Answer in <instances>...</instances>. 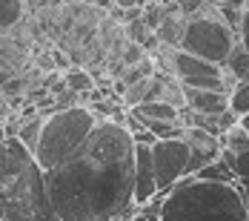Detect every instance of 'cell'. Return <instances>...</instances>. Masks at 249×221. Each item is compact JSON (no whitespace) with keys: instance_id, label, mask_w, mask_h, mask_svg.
<instances>
[{"instance_id":"3957f363","label":"cell","mask_w":249,"mask_h":221,"mask_svg":"<svg viewBox=\"0 0 249 221\" xmlns=\"http://www.w3.org/2000/svg\"><path fill=\"white\" fill-rule=\"evenodd\" d=\"M160 221H249L247 196L238 184L186 175L169 187L160 204Z\"/></svg>"},{"instance_id":"d6986e66","label":"cell","mask_w":249,"mask_h":221,"mask_svg":"<svg viewBox=\"0 0 249 221\" xmlns=\"http://www.w3.org/2000/svg\"><path fill=\"white\" fill-rule=\"evenodd\" d=\"M149 78H152V75H149ZM149 78H141V80L129 83L124 92H121V100H124L126 109H132V106H138L141 100H146V92H149Z\"/></svg>"},{"instance_id":"f1b7e54d","label":"cell","mask_w":249,"mask_h":221,"mask_svg":"<svg viewBox=\"0 0 249 221\" xmlns=\"http://www.w3.org/2000/svg\"><path fill=\"white\" fill-rule=\"evenodd\" d=\"M3 141H6V132H3V123H0V147H3Z\"/></svg>"},{"instance_id":"ac0fdd59","label":"cell","mask_w":249,"mask_h":221,"mask_svg":"<svg viewBox=\"0 0 249 221\" xmlns=\"http://www.w3.org/2000/svg\"><path fill=\"white\" fill-rule=\"evenodd\" d=\"M63 80H66V86L72 92H77V95H83V92H89L95 86V78L86 72V69H80V66H69L66 75H63Z\"/></svg>"},{"instance_id":"ffe728a7","label":"cell","mask_w":249,"mask_h":221,"mask_svg":"<svg viewBox=\"0 0 249 221\" xmlns=\"http://www.w3.org/2000/svg\"><path fill=\"white\" fill-rule=\"evenodd\" d=\"M229 109H232L235 115L249 112V78L247 80H238V83L232 86V92H229Z\"/></svg>"},{"instance_id":"44dd1931","label":"cell","mask_w":249,"mask_h":221,"mask_svg":"<svg viewBox=\"0 0 249 221\" xmlns=\"http://www.w3.org/2000/svg\"><path fill=\"white\" fill-rule=\"evenodd\" d=\"M152 35H155V32L143 23V18H135V20L124 23V38H126V40H132V43H141V46H143Z\"/></svg>"},{"instance_id":"8992f818","label":"cell","mask_w":249,"mask_h":221,"mask_svg":"<svg viewBox=\"0 0 249 221\" xmlns=\"http://www.w3.org/2000/svg\"><path fill=\"white\" fill-rule=\"evenodd\" d=\"M152 155V170H155V181L158 190H169L186 175V161H189V147L183 138H163L155 141L149 147Z\"/></svg>"},{"instance_id":"603a6c76","label":"cell","mask_w":249,"mask_h":221,"mask_svg":"<svg viewBox=\"0 0 249 221\" xmlns=\"http://www.w3.org/2000/svg\"><path fill=\"white\" fill-rule=\"evenodd\" d=\"M238 43L249 52V12H244V18H241V26H238Z\"/></svg>"},{"instance_id":"52a82bcc","label":"cell","mask_w":249,"mask_h":221,"mask_svg":"<svg viewBox=\"0 0 249 221\" xmlns=\"http://www.w3.org/2000/svg\"><path fill=\"white\" fill-rule=\"evenodd\" d=\"M180 138H183L186 147H189L186 175H195L200 167H206L209 161H215L218 152H221V138L212 135V132H206V129H200V126H183ZM186 175H183V178H186Z\"/></svg>"},{"instance_id":"5bb4252c","label":"cell","mask_w":249,"mask_h":221,"mask_svg":"<svg viewBox=\"0 0 249 221\" xmlns=\"http://www.w3.org/2000/svg\"><path fill=\"white\" fill-rule=\"evenodd\" d=\"M141 123L149 129L158 141H163V138H180V132H183V121H180V118H175V121H160V118H141Z\"/></svg>"},{"instance_id":"2e32d148","label":"cell","mask_w":249,"mask_h":221,"mask_svg":"<svg viewBox=\"0 0 249 221\" xmlns=\"http://www.w3.org/2000/svg\"><path fill=\"white\" fill-rule=\"evenodd\" d=\"M26 6L23 0H0V29H15V26L23 20Z\"/></svg>"},{"instance_id":"9c48e42d","label":"cell","mask_w":249,"mask_h":221,"mask_svg":"<svg viewBox=\"0 0 249 221\" xmlns=\"http://www.w3.org/2000/svg\"><path fill=\"white\" fill-rule=\"evenodd\" d=\"M183 29H186V15L178 9L175 0H166V3H163V20H160V26L155 29L160 46H166V49H180Z\"/></svg>"},{"instance_id":"7402d4cb","label":"cell","mask_w":249,"mask_h":221,"mask_svg":"<svg viewBox=\"0 0 249 221\" xmlns=\"http://www.w3.org/2000/svg\"><path fill=\"white\" fill-rule=\"evenodd\" d=\"M232 172H235L238 187L249 193V149H244V152H235V167H232Z\"/></svg>"},{"instance_id":"d4e9b609","label":"cell","mask_w":249,"mask_h":221,"mask_svg":"<svg viewBox=\"0 0 249 221\" xmlns=\"http://www.w3.org/2000/svg\"><path fill=\"white\" fill-rule=\"evenodd\" d=\"M52 63H54V66H60V69H69V60H66V52L54 49V52H52Z\"/></svg>"},{"instance_id":"7c38bea8","label":"cell","mask_w":249,"mask_h":221,"mask_svg":"<svg viewBox=\"0 0 249 221\" xmlns=\"http://www.w3.org/2000/svg\"><path fill=\"white\" fill-rule=\"evenodd\" d=\"M132 112L138 118H160V121H175L180 109H175L166 100H141L138 106H132Z\"/></svg>"},{"instance_id":"484cf974","label":"cell","mask_w":249,"mask_h":221,"mask_svg":"<svg viewBox=\"0 0 249 221\" xmlns=\"http://www.w3.org/2000/svg\"><path fill=\"white\" fill-rule=\"evenodd\" d=\"M129 221H160V216H158V213H141V210H138Z\"/></svg>"},{"instance_id":"9a60e30c","label":"cell","mask_w":249,"mask_h":221,"mask_svg":"<svg viewBox=\"0 0 249 221\" xmlns=\"http://www.w3.org/2000/svg\"><path fill=\"white\" fill-rule=\"evenodd\" d=\"M195 178H200V181H221V184H238V181H235V172L229 170L221 158H215V161H209L206 167H200V170L195 172Z\"/></svg>"},{"instance_id":"e0dca14e","label":"cell","mask_w":249,"mask_h":221,"mask_svg":"<svg viewBox=\"0 0 249 221\" xmlns=\"http://www.w3.org/2000/svg\"><path fill=\"white\" fill-rule=\"evenodd\" d=\"M221 147H229L232 152H244V149H249V129L235 121L224 135H221Z\"/></svg>"},{"instance_id":"cb8c5ba5","label":"cell","mask_w":249,"mask_h":221,"mask_svg":"<svg viewBox=\"0 0 249 221\" xmlns=\"http://www.w3.org/2000/svg\"><path fill=\"white\" fill-rule=\"evenodd\" d=\"M132 141H135V144H146V147H152V144H155L158 138H155V135H152L149 129L143 126V129H138V132H132Z\"/></svg>"},{"instance_id":"4316f807","label":"cell","mask_w":249,"mask_h":221,"mask_svg":"<svg viewBox=\"0 0 249 221\" xmlns=\"http://www.w3.org/2000/svg\"><path fill=\"white\" fill-rule=\"evenodd\" d=\"M146 0H115V6H121V9H129V6H143Z\"/></svg>"},{"instance_id":"f546056e","label":"cell","mask_w":249,"mask_h":221,"mask_svg":"<svg viewBox=\"0 0 249 221\" xmlns=\"http://www.w3.org/2000/svg\"><path fill=\"white\" fill-rule=\"evenodd\" d=\"M244 12H249V0H244Z\"/></svg>"},{"instance_id":"8fae6325","label":"cell","mask_w":249,"mask_h":221,"mask_svg":"<svg viewBox=\"0 0 249 221\" xmlns=\"http://www.w3.org/2000/svg\"><path fill=\"white\" fill-rule=\"evenodd\" d=\"M221 66H224L235 80H247V78H249V52L235 40V43H232V49H229V55H226V60L221 63Z\"/></svg>"},{"instance_id":"277c9868","label":"cell","mask_w":249,"mask_h":221,"mask_svg":"<svg viewBox=\"0 0 249 221\" xmlns=\"http://www.w3.org/2000/svg\"><path fill=\"white\" fill-rule=\"evenodd\" d=\"M95 123H98V118L89 106L72 103L66 109H54L43 118V129H40L37 147L32 155L37 158V164L43 170H52L80 147V141L92 132Z\"/></svg>"},{"instance_id":"83f0119b","label":"cell","mask_w":249,"mask_h":221,"mask_svg":"<svg viewBox=\"0 0 249 221\" xmlns=\"http://www.w3.org/2000/svg\"><path fill=\"white\" fill-rule=\"evenodd\" d=\"M238 123H241V126H247V129H249V112H244V115H238Z\"/></svg>"},{"instance_id":"ba28073f","label":"cell","mask_w":249,"mask_h":221,"mask_svg":"<svg viewBox=\"0 0 249 221\" xmlns=\"http://www.w3.org/2000/svg\"><path fill=\"white\" fill-rule=\"evenodd\" d=\"M155 190H158V181H155V170H152L149 147L135 144V170H132V201H135V207L149 201Z\"/></svg>"},{"instance_id":"30bf717a","label":"cell","mask_w":249,"mask_h":221,"mask_svg":"<svg viewBox=\"0 0 249 221\" xmlns=\"http://www.w3.org/2000/svg\"><path fill=\"white\" fill-rule=\"evenodd\" d=\"M183 95H186V109H195V112H224L229 109V92L224 89H195V86H183Z\"/></svg>"},{"instance_id":"7a4b0ae2","label":"cell","mask_w":249,"mask_h":221,"mask_svg":"<svg viewBox=\"0 0 249 221\" xmlns=\"http://www.w3.org/2000/svg\"><path fill=\"white\" fill-rule=\"evenodd\" d=\"M0 221H60L52 210L46 172L18 138L0 147Z\"/></svg>"},{"instance_id":"6da1fadb","label":"cell","mask_w":249,"mask_h":221,"mask_svg":"<svg viewBox=\"0 0 249 221\" xmlns=\"http://www.w3.org/2000/svg\"><path fill=\"white\" fill-rule=\"evenodd\" d=\"M135 141L121 123L98 121L80 147L46 172L52 210L60 221H112L132 201Z\"/></svg>"},{"instance_id":"4fadbf2b","label":"cell","mask_w":249,"mask_h":221,"mask_svg":"<svg viewBox=\"0 0 249 221\" xmlns=\"http://www.w3.org/2000/svg\"><path fill=\"white\" fill-rule=\"evenodd\" d=\"M43 118H46V115H37V112L26 118V112H23V123H20L18 135H15V138H18L26 149H32V152L37 147V138H40V129H43Z\"/></svg>"},{"instance_id":"4dcf8cb0","label":"cell","mask_w":249,"mask_h":221,"mask_svg":"<svg viewBox=\"0 0 249 221\" xmlns=\"http://www.w3.org/2000/svg\"><path fill=\"white\" fill-rule=\"evenodd\" d=\"M0 123H3V115H0Z\"/></svg>"},{"instance_id":"5b68a950","label":"cell","mask_w":249,"mask_h":221,"mask_svg":"<svg viewBox=\"0 0 249 221\" xmlns=\"http://www.w3.org/2000/svg\"><path fill=\"white\" fill-rule=\"evenodd\" d=\"M235 40H238V35L224 23V18L218 15L215 3L209 0L200 12H195V15L186 18V29H183L180 49L221 66Z\"/></svg>"}]
</instances>
